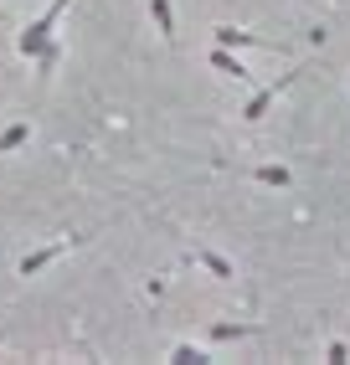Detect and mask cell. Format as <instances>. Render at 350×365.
<instances>
[{
  "label": "cell",
  "instance_id": "6da1fadb",
  "mask_svg": "<svg viewBox=\"0 0 350 365\" xmlns=\"http://www.w3.org/2000/svg\"><path fill=\"white\" fill-rule=\"evenodd\" d=\"M67 6H72V0H52V6H46V11H41V16L31 21V26L21 31V36H16V46H21V57H36L41 46L52 41V26L62 21V11H67Z\"/></svg>",
  "mask_w": 350,
  "mask_h": 365
},
{
  "label": "cell",
  "instance_id": "7a4b0ae2",
  "mask_svg": "<svg viewBox=\"0 0 350 365\" xmlns=\"http://www.w3.org/2000/svg\"><path fill=\"white\" fill-rule=\"evenodd\" d=\"M78 242H83V237H67V242H52V247H36V252H26V257L16 262V273H21V278H36L46 262H57L67 247H78Z\"/></svg>",
  "mask_w": 350,
  "mask_h": 365
},
{
  "label": "cell",
  "instance_id": "3957f363",
  "mask_svg": "<svg viewBox=\"0 0 350 365\" xmlns=\"http://www.w3.org/2000/svg\"><path fill=\"white\" fill-rule=\"evenodd\" d=\"M294 78H299V72H284V78H279V83H273V88H263V93H253V98H247V103H242V118H247V124H258V118H263V113H268L273 103H279V93H284V88H289Z\"/></svg>",
  "mask_w": 350,
  "mask_h": 365
},
{
  "label": "cell",
  "instance_id": "277c9868",
  "mask_svg": "<svg viewBox=\"0 0 350 365\" xmlns=\"http://www.w3.org/2000/svg\"><path fill=\"white\" fill-rule=\"evenodd\" d=\"M216 46H232V52H242V46H258V52H284L279 41L253 36V31H237V26H216Z\"/></svg>",
  "mask_w": 350,
  "mask_h": 365
},
{
  "label": "cell",
  "instance_id": "5b68a950",
  "mask_svg": "<svg viewBox=\"0 0 350 365\" xmlns=\"http://www.w3.org/2000/svg\"><path fill=\"white\" fill-rule=\"evenodd\" d=\"M149 21H155V31L165 36V46H175V6L170 0H149Z\"/></svg>",
  "mask_w": 350,
  "mask_h": 365
},
{
  "label": "cell",
  "instance_id": "8992f818",
  "mask_svg": "<svg viewBox=\"0 0 350 365\" xmlns=\"http://www.w3.org/2000/svg\"><path fill=\"white\" fill-rule=\"evenodd\" d=\"M196 262H201L211 278H221V283H232V278H237V267L221 257V252H211V247H196Z\"/></svg>",
  "mask_w": 350,
  "mask_h": 365
},
{
  "label": "cell",
  "instance_id": "52a82bcc",
  "mask_svg": "<svg viewBox=\"0 0 350 365\" xmlns=\"http://www.w3.org/2000/svg\"><path fill=\"white\" fill-rule=\"evenodd\" d=\"M211 67L227 72V78H237V83H247V67H242V57L232 52V46H211Z\"/></svg>",
  "mask_w": 350,
  "mask_h": 365
},
{
  "label": "cell",
  "instance_id": "ba28073f",
  "mask_svg": "<svg viewBox=\"0 0 350 365\" xmlns=\"http://www.w3.org/2000/svg\"><path fill=\"white\" fill-rule=\"evenodd\" d=\"M247 334H263V324H211V329H206L211 345H227V339H247Z\"/></svg>",
  "mask_w": 350,
  "mask_h": 365
},
{
  "label": "cell",
  "instance_id": "9c48e42d",
  "mask_svg": "<svg viewBox=\"0 0 350 365\" xmlns=\"http://www.w3.org/2000/svg\"><path fill=\"white\" fill-rule=\"evenodd\" d=\"M26 139H31V124H11V129H0V155H16Z\"/></svg>",
  "mask_w": 350,
  "mask_h": 365
},
{
  "label": "cell",
  "instance_id": "30bf717a",
  "mask_svg": "<svg viewBox=\"0 0 350 365\" xmlns=\"http://www.w3.org/2000/svg\"><path fill=\"white\" fill-rule=\"evenodd\" d=\"M253 180H263V185H289L294 175H289L284 165H253Z\"/></svg>",
  "mask_w": 350,
  "mask_h": 365
},
{
  "label": "cell",
  "instance_id": "8fae6325",
  "mask_svg": "<svg viewBox=\"0 0 350 365\" xmlns=\"http://www.w3.org/2000/svg\"><path fill=\"white\" fill-rule=\"evenodd\" d=\"M170 360H175V365H196V360H206V355L196 350V345H186V339H181V345L170 350Z\"/></svg>",
  "mask_w": 350,
  "mask_h": 365
},
{
  "label": "cell",
  "instance_id": "7c38bea8",
  "mask_svg": "<svg viewBox=\"0 0 350 365\" xmlns=\"http://www.w3.org/2000/svg\"><path fill=\"white\" fill-rule=\"evenodd\" d=\"M324 360H330V365H345V360H350V345H345V339H330V350H324Z\"/></svg>",
  "mask_w": 350,
  "mask_h": 365
}]
</instances>
